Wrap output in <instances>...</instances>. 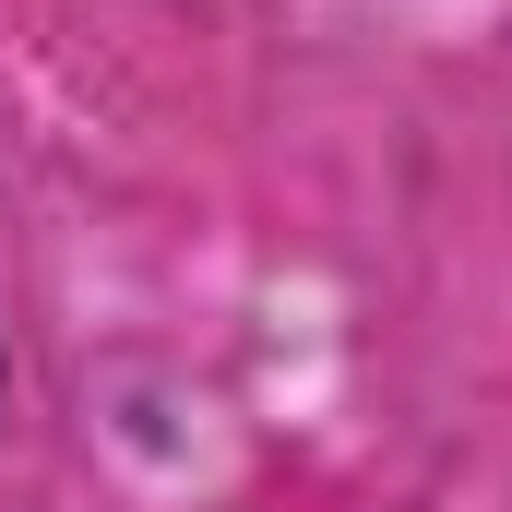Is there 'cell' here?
I'll return each mask as SVG.
<instances>
[]
</instances>
